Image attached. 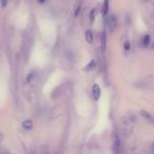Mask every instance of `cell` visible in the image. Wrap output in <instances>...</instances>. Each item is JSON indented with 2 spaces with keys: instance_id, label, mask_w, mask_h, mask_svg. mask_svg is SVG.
Wrapping results in <instances>:
<instances>
[{
  "instance_id": "7a4b0ae2",
  "label": "cell",
  "mask_w": 154,
  "mask_h": 154,
  "mask_svg": "<svg viewBox=\"0 0 154 154\" xmlns=\"http://www.w3.org/2000/svg\"><path fill=\"white\" fill-rule=\"evenodd\" d=\"M100 95H101V91H100V88L97 84H94L92 87V96L94 98V100L98 101L99 98H100Z\"/></svg>"
},
{
  "instance_id": "ba28073f",
  "label": "cell",
  "mask_w": 154,
  "mask_h": 154,
  "mask_svg": "<svg viewBox=\"0 0 154 154\" xmlns=\"http://www.w3.org/2000/svg\"><path fill=\"white\" fill-rule=\"evenodd\" d=\"M37 75V71H32V72H30L28 74V76H26V84H31L32 82V80L35 78V76Z\"/></svg>"
},
{
  "instance_id": "5bb4252c",
  "label": "cell",
  "mask_w": 154,
  "mask_h": 154,
  "mask_svg": "<svg viewBox=\"0 0 154 154\" xmlns=\"http://www.w3.org/2000/svg\"><path fill=\"white\" fill-rule=\"evenodd\" d=\"M0 3H1V8L5 9V7H7L8 3H9V0H0Z\"/></svg>"
},
{
  "instance_id": "52a82bcc",
  "label": "cell",
  "mask_w": 154,
  "mask_h": 154,
  "mask_svg": "<svg viewBox=\"0 0 154 154\" xmlns=\"http://www.w3.org/2000/svg\"><path fill=\"white\" fill-rule=\"evenodd\" d=\"M85 37H86V40H87V42H88V43H92L93 42V33H92V31L87 30L86 34H85Z\"/></svg>"
},
{
  "instance_id": "9c48e42d",
  "label": "cell",
  "mask_w": 154,
  "mask_h": 154,
  "mask_svg": "<svg viewBox=\"0 0 154 154\" xmlns=\"http://www.w3.org/2000/svg\"><path fill=\"white\" fill-rule=\"evenodd\" d=\"M109 0H105L103 1V15H107L109 12Z\"/></svg>"
},
{
  "instance_id": "5b68a950",
  "label": "cell",
  "mask_w": 154,
  "mask_h": 154,
  "mask_svg": "<svg viewBox=\"0 0 154 154\" xmlns=\"http://www.w3.org/2000/svg\"><path fill=\"white\" fill-rule=\"evenodd\" d=\"M33 127H34V124L31 119H26L22 122V128L26 129V130H32Z\"/></svg>"
},
{
  "instance_id": "6da1fadb",
  "label": "cell",
  "mask_w": 154,
  "mask_h": 154,
  "mask_svg": "<svg viewBox=\"0 0 154 154\" xmlns=\"http://www.w3.org/2000/svg\"><path fill=\"white\" fill-rule=\"evenodd\" d=\"M112 141H113V151L115 154H117L120 149V139L116 131L112 132Z\"/></svg>"
},
{
  "instance_id": "2e32d148",
  "label": "cell",
  "mask_w": 154,
  "mask_h": 154,
  "mask_svg": "<svg viewBox=\"0 0 154 154\" xmlns=\"http://www.w3.org/2000/svg\"><path fill=\"white\" fill-rule=\"evenodd\" d=\"M3 154H10V153H8V152H5V153H3Z\"/></svg>"
},
{
  "instance_id": "3957f363",
  "label": "cell",
  "mask_w": 154,
  "mask_h": 154,
  "mask_svg": "<svg viewBox=\"0 0 154 154\" xmlns=\"http://www.w3.org/2000/svg\"><path fill=\"white\" fill-rule=\"evenodd\" d=\"M108 23H109V28L111 31L115 30V28L117 26L118 22H117V18L115 17V15H111L109 17V20H108Z\"/></svg>"
},
{
  "instance_id": "277c9868",
  "label": "cell",
  "mask_w": 154,
  "mask_h": 154,
  "mask_svg": "<svg viewBox=\"0 0 154 154\" xmlns=\"http://www.w3.org/2000/svg\"><path fill=\"white\" fill-rule=\"evenodd\" d=\"M140 115L143 117V119H146L147 122H149L150 124H153L154 125V117L149 113V112L143 110V111H140Z\"/></svg>"
},
{
  "instance_id": "4fadbf2b",
  "label": "cell",
  "mask_w": 154,
  "mask_h": 154,
  "mask_svg": "<svg viewBox=\"0 0 154 154\" xmlns=\"http://www.w3.org/2000/svg\"><path fill=\"white\" fill-rule=\"evenodd\" d=\"M130 48H131V45H130V41L129 40H126L124 43V50L126 52H129L130 51Z\"/></svg>"
},
{
  "instance_id": "e0dca14e",
  "label": "cell",
  "mask_w": 154,
  "mask_h": 154,
  "mask_svg": "<svg viewBox=\"0 0 154 154\" xmlns=\"http://www.w3.org/2000/svg\"><path fill=\"white\" fill-rule=\"evenodd\" d=\"M32 154H34V153H32Z\"/></svg>"
},
{
  "instance_id": "8fae6325",
  "label": "cell",
  "mask_w": 154,
  "mask_h": 154,
  "mask_svg": "<svg viewBox=\"0 0 154 154\" xmlns=\"http://www.w3.org/2000/svg\"><path fill=\"white\" fill-rule=\"evenodd\" d=\"M106 43H107V35H106V32H103L101 35V45H103V49L106 48Z\"/></svg>"
},
{
  "instance_id": "9a60e30c",
  "label": "cell",
  "mask_w": 154,
  "mask_h": 154,
  "mask_svg": "<svg viewBox=\"0 0 154 154\" xmlns=\"http://www.w3.org/2000/svg\"><path fill=\"white\" fill-rule=\"evenodd\" d=\"M152 148H153V151H154V143H153V146H152Z\"/></svg>"
},
{
  "instance_id": "30bf717a",
  "label": "cell",
  "mask_w": 154,
  "mask_h": 154,
  "mask_svg": "<svg viewBox=\"0 0 154 154\" xmlns=\"http://www.w3.org/2000/svg\"><path fill=\"white\" fill-rule=\"evenodd\" d=\"M95 17H96V10L93 9L92 11L90 12V22H91V23H93V22H94Z\"/></svg>"
},
{
  "instance_id": "7c38bea8",
  "label": "cell",
  "mask_w": 154,
  "mask_h": 154,
  "mask_svg": "<svg viewBox=\"0 0 154 154\" xmlns=\"http://www.w3.org/2000/svg\"><path fill=\"white\" fill-rule=\"evenodd\" d=\"M150 43V36L149 35H146L145 37H143V45H145V47H148Z\"/></svg>"
},
{
  "instance_id": "8992f818",
  "label": "cell",
  "mask_w": 154,
  "mask_h": 154,
  "mask_svg": "<svg viewBox=\"0 0 154 154\" xmlns=\"http://www.w3.org/2000/svg\"><path fill=\"white\" fill-rule=\"evenodd\" d=\"M95 66H96V62H95V60H91V61L89 62L86 66H85L84 70L86 71V72H90V71H92Z\"/></svg>"
}]
</instances>
